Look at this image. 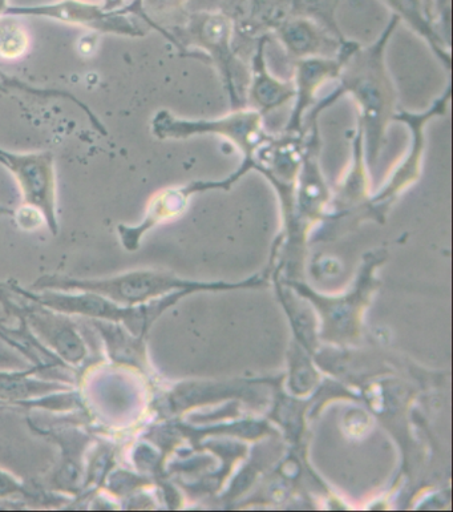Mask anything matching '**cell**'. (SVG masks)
Returning <instances> with one entry per match:
<instances>
[{"label":"cell","instance_id":"1","mask_svg":"<svg viewBox=\"0 0 453 512\" xmlns=\"http://www.w3.org/2000/svg\"><path fill=\"white\" fill-rule=\"evenodd\" d=\"M399 24L398 16L392 15L374 43L359 44L338 76V87L310 110L322 115L342 96L350 95L359 107L358 123L363 129L364 152L370 168L378 163L386 144L387 128L398 111V94L387 68L386 51Z\"/></svg>","mask_w":453,"mask_h":512},{"label":"cell","instance_id":"2","mask_svg":"<svg viewBox=\"0 0 453 512\" xmlns=\"http://www.w3.org/2000/svg\"><path fill=\"white\" fill-rule=\"evenodd\" d=\"M171 35L182 55L193 56L188 47L194 46L216 66L232 110L248 107L249 67L238 58L236 32L228 15L220 10L190 11L186 22L172 30Z\"/></svg>","mask_w":453,"mask_h":512},{"label":"cell","instance_id":"3","mask_svg":"<svg viewBox=\"0 0 453 512\" xmlns=\"http://www.w3.org/2000/svg\"><path fill=\"white\" fill-rule=\"evenodd\" d=\"M260 112L250 107L237 108L217 119L188 120L176 118L161 110L152 119L153 135L159 140H186L200 136H220L230 141L242 153L237 171L242 177L253 171L257 149L269 139Z\"/></svg>","mask_w":453,"mask_h":512},{"label":"cell","instance_id":"4","mask_svg":"<svg viewBox=\"0 0 453 512\" xmlns=\"http://www.w3.org/2000/svg\"><path fill=\"white\" fill-rule=\"evenodd\" d=\"M2 285L12 293L39 302L56 312L80 318V320L116 322L141 337L147 336L153 322L172 304V298L175 297L163 298V301L159 298L139 306H123L91 292H62V290L35 292V290L23 288L18 282L12 280L3 282Z\"/></svg>","mask_w":453,"mask_h":512},{"label":"cell","instance_id":"5","mask_svg":"<svg viewBox=\"0 0 453 512\" xmlns=\"http://www.w3.org/2000/svg\"><path fill=\"white\" fill-rule=\"evenodd\" d=\"M0 304L26 326L40 345L54 354L71 372H79L90 358L86 338L75 317L56 312L39 302L12 293L0 284Z\"/></svg>","mask_w":453,"mask_h":512},{"label":"cell","instance_id":"6","mask_svg":"<svg viewBox=\"0 0 453 512\" xmlns=\"http://www.w3.org/2000/svg\"><path fill=\"white\" fill-rule=\"evenodd\" d=\"M193 284L159 270L139 269L104 278H75L46 274L28 289L91 292L123 306H139L159 300L172 290L192 288Z\"/></svg>","mask_w":453,"mask_h":512},{"label":"cell","instance_id":"7","mask_svg":"<svg viewBox=\"0 0 453 512\" xmlns=\"http://www.w3.org/2000/svg\"><path fill=\"white\" fill-rule=\"evenodd\" d=\"M451 91V86L448 84L446 91L426 111L408 112L398 108V111L395 112L394 122L402 123L410 129L411 144L406 155L392 171L390 179L384 183L378 192L372 193L370 201L371 220L383 223L392 205L399 200L403 193L414 187L422 177L427 145L426 128L432 120L447 114Z\"/></svg>","mask_w":453,"mask_h":512},{"label":"cell","instance_id":"8","mask_svg":"<svg viewBox=\"0 0 453 512\" xmlns=\"http://www.w3.org/2000/svg\"><path fill=\"white\" fill-rule=\"evenodd\" d=\"M321 115L309 112L305 122L301 168L295 188L294 215L287 232L290 243L305 237L314 223L325 219L331 201V191L322 171V139L319 129Z\"/></svg>","mask_w":453,"mask_h":512},{"label":"cell","instance_id":"9","mask_svg":"<svg viewBox=\"0 0 453 512\" xmlns=\"http://www.w3.org/2000/svg\"><path fill=\"white\" fill-rule=\"evenodd\" d=\"M40 372L46 370L40 366L0 370V402L16 410L40 409L68 413L83 409L82 398L74 384L36 378Z\"/></svg>","mask_w":453,"mask_h":512},{"label":"cell","instance_id":"10","mask_svg":"<svg viewBox=\"0 0 453 512\" xmlns=\"http://www.w3.org/2000/svg\"><path fill=\"white\" fill-rule=\"evenodd\" d=\"M0 164L18 181L24 204L39 209L52 236H58L54 155L51 152L12 153L0 148Z\"/></svg>","mask_w":453,"mask_h":512},{"label":"cell","instance_id":"11","mask_svg":"<svg viewBox=\"0 0 453 512\" xmlns=\"http://www.w3.org/2000/svg\"><path fill=\"white\" fill-rule=\"evenodd\" d=\"M6 14L34 16L55 22L88 28L96 34H115L139 38L145 30L123 10L107 11L100 3L91 0H59V2L39 4V6L8 7Z\"/></svg>","mask_w":453,"mask_h":512},{"label":"cell","instance_id":"12","mask_svg":"<svg viewBox=\"0 0 453 512\" xmlns=\"http://www.w3.org/2000/svg\"><path fill=\"white\" fill-rule=\"evenodd\" d=\"M238 181L240 179L236 173L232 172L221 180H196L180 187L161 189L149 200L141 223L132 227L124 224L117 225V236H119L121 247L127 252H136L149 231L181 216L194 195L210 191L228 192Z\"/></svg>","mask_w":453,"mask_h":512},{"label":"cell","instance_id":"13","mask_svg":"<svg viewBox=\"0 0 453 512\" xmlns=\"http://www.w3.org/2000/svg\"><path fill=\"white\" fill-rule=\"evenodd\" d=\"M28 425L35 433L60 446V461L48 478V491L63 494V497H79L86 481L88 449L93 442L92 435L72 425L44 427L32 419H28Z\"/></svg>","mask_w":453,"mask_h":512},{"label":"cell","instance_id":"14","mask_svg":"<svg viewBox=\"0 0 453 512\" xmlns=\"http://www.w3.org/2000/svg\"><path fill=\"white\" fill-rule=\"evenodd\" d=\"M358 47L359 43L347 39L337 56L295 60L293 80L295 103L283 133H289V135L305 133L306 118L314 107L318 92L330 80L338 79L347 59Z\"/></svg>","mask_w":453,"mask_h":512},{"label":"cell","instance_id":"15","mask_svg":"<svg viewBox=\"0 0 453 512\" xmlns=\"http://www.w3.org/2000/svg\"><path fill=\"white\" fill-rule=\"evenodd\" d=\"M372 183L370 167L364 152V137L361 124L355 129L351 141V163L341 183L331 193L329 211L326 216L330 220H341L351 217L355 220L370 219V201Z\"/></svg>","mask_w":453,"mask_h":512},{"label":"cell","instance_id":"16","mask_svg":"<svg viewBox=\"0 0 453 512\" xmlns=\"http://www.w3.org/2000/svg\"><path fill=\"white\" fill-rule=\"evenodd\" d=\"M272 38V35H265L256 40L246 91V106L260 112L262 116L285 106L294 99L295 94L293 82L278 79L269 70L266 48Z\"/></svg>","mask_w":453,"mask_h":512},{"label":"cell","instance_id":"17","mask_svg":"<svg viewBox=\"0 0 453 512\" xmlns=\"http://www.w3.org/2000/svg\"><path fill=\"white\" fill-rule=\"evenodd\" d=\"M272 36L278 39L294 62L301 59L337 56L342 44L347 40L337 38L326 28L307 18L286 20Z\"/></svg>","mask_w":453,"mask_h":512},{"label":"cell","instance_id":"18","mask_svg":"<svg viewBox=\"0 0 453 512\" xmlns=\"http://www.w3.org/2000/svg\"><path fill=\"white\" fill-rule=\"evenodd\" d=\"M101 338L109 364L117 368L148 373L147 346L145 337L136 336L124 325L116 322L86 320Z\"/></svg>","mask_w":453,"mask_h":512},{"label":"cell","instance_id":"19","mask_svg":"<svg viewBox=\"0 0 453 512\" xmlns=\"http://www.w3.org/2000/svg\"><path fill=\"white\" fill-rule=\"evenodd\" d=\"M383 2L390 8L392 15L398 16L400 23L407 24L419 38H422L439 62L450 70V43L440 35L426 0H383Z\"/></svg>","mask_w":453,"mask_h":512},{"label":"cell","instance_id":"20","mask_svg":"<svg viewBox=\"0 0 453 512\" xmlns=\"http://www.w3.org/2000/svg\"><path fill=\"white\" fill-rule=\"evenodd\" d=\"M189 7L190 0H133L125 8L129 14L140 16L145 24L175 44L171 31L186 22Z\"/></svg>","mask_w":453,"mask_h":512},{"label":"cell","instance_id":"21","mask_svg":"<svg viewBox=\"0 0 453 512\" xmlns=\"http://www.w3.org/2000/svg\"><path fill=\"white\" fill-rule=\"evenodd\" d=\"M30 32L20 16L4 14L0 16V58L16 60L26 55L30 48Z\"/></svg>","mask_w":453,"mask_h":512},{"label":"cell","instance_id":"22","mask_svg":"<svg viewBox=\"0 0 453 512\" xmlns=\"http://www.w3.org/2000/svg\"><path fill=\"white\" fill-rule=\"evenodd\" d=\"M342 0H293L294 18L314 20L339 39H346L339 27L337 12Z\"/></svg>","mask_w":453,"mask_h":512},{"label":"cell","instance_id":"23","mask_svg":"<svg viewBox=\"0 0 453 512\" xmlns=\"http://www.w3.org/2000/svg\"><path fill=\"white\" fill-rule=\"evenodd\" d=\"M23 330L0 324V370L31 368V362L23 356Z\"/></svg>","mask_w":453,"mask_h":512},{"label":"cell","instance_id":"24","mask_svg":"<svg viewBox=\"0 0 453 512\" xmlns=\"http://www.w3.org/2000/svg\"><path fill=\"white\" fill-rule=\"evenodd\" d=\"M11 499H24L26 502L48 501L47 494L42 490H32L24 485L19 478L0 469V501H11Z\"/></svg>","mask_w":453,"mask_h":512},{"label":"cell","instance_id":"25","mask_svg":"<svg viewBox=\"0 0 453 512\" xmlns=\"http://www.w3.org/2000/svg\"><path fill=\"white\" fill-rule=\"evenodd\" d=\"M15 220L19 227L24 229V231H35V229L46 224V220H44L42 212H40L39 209L26 204L15 212Z\"/></svg>","mask_w":453,"mask_h":512},{"label":"cell","instance_id":"26","mask_svg":"<svg viewBox=\"0 0 453 512\" xmlns=\"http://www.w3.org/2000/svg\"><path fill=\"white\" fill-rule=\"evenodd\" d=\"M8 7H10L8 6V0H0V16L6 14ZM0 80H3L10 87V90L24 91L28 92V94L44 96V98H56V95H58V92L54 90H39V88L28 87L26 84L19 82V80L8 78L2 71H0Z\"/></svg>","mask_w":453,"mask_h":512},{"label":"cell","instance_id":"27","mask_svg":"<svg viewBox=\"0 0 453 512\" xmlns=\"http://www.w3.org/2000/svg\"><path fill=\"white\" fill-rule=\"evenodd\" d=\"M101 7L107 11L123 10L127 6V0H101Z\"/></svg>","mask_w":453,"mask_h":512},{"label":"cell","instance_id":"28","mask_svg":"<svg viewBox=\"0 0 453 512\" xmlns=\"http://www.w3.org/2000/svg\"><path fill=\"white\" fill-rule=\"evenodd\" d=\"M426 2H427L428 10H430L431 15L434 16V19H435V15H434V0H426Z\"/></svg>","mask_w":453,"mask_h":512},{"label":"cell","instance_id":"29","mask_svg":"<svg viewBox=\"0 0 453 512\" xmlns=\"http://www.w3.org/2000/svg\"><path fill=\"white\" fill-rule=\"evenodd\" d=\"M10 409H12V407L4 405V403L0 402V411L10 410ZM12 410H16V409H12Z\"/></svg>","mask_w":453,"mask_h":512}]
</instances>
